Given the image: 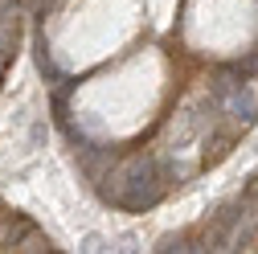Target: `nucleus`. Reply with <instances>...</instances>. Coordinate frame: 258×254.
Returning <instances> with one entry per match:
<instances>
[{
  "label": "nucleus",
  "mask_w": 258,
  "mask_h": 254,
  "mask_svg": "<svg viewBox=\"0 0 258 254\" xmlns=\"http://www.w3.org/2000/svg\"><path fill=\"white\" fill-rule=\"evenodd\" d=\"M37 70L45 74V82H49V86H57L61 78H66V74L53 66V57H49V49H45V41H41V37H37Z\"/></svg>",
  "instance_id": "obj_3"
},
{
  "label": "nucleus",
  "mask_w": 258,
  "mask_h": 254,
  "mask_svg": "<svg viewBox=\"0 0 258 254\" xmlns=\"http://www.w3.org/2000/svg\"><path fill=\"white\" fill-rule=\"evenodd\" d=\"M230 148H234V136H217L209 148H205V160L209 164H217V160H225V156H230Z\"/></svg>",
  "instance_id": "obj_4"
},
{
  "label": "nucleus",
  "mask_w": 258,
  "mask_h": 254,
  "mask_svg": "<svg viewBox=\"0 0 258 254\" xmlns=\"http://www.w3.org/2000/svg\"><path fill=\"white\" fill-rule=\"evenodd\" d=\"M78 250H86V254H94V250H111V246H107V238H99V234H86Z\"/></svg>",
  "instance_id": "obj_6"
},
{
  "label": "nucleus",
  "mask_w": 258,
  "mask_h": 254,
  "mask_svg": "<svg viewBox=\"0 0 258 254\" xmlns=\"http://www.w3.org/2000/svg\"><path fill=\"white\" fill-rule=\"evenodd\" d=\"M213 115H230L234 123L250 127V123L258 119V86H254V78L234 82L230 90L221 94V103H217V111H213Z\"/></svg>",
  "instance_id": "obj_1"
},
{
  "label": "nucleus",
  "mask_w": 258,
  "mask_h": 254,
  "mask_svg": "<svg viewBox=\"0 0 258 254\" xmlns=\"http://www.w3.org/2000/svg\"><path fill=\"white\" fill-rule=\"evenodd\" d=\"M230 66H234V70H238L242 78H254V82H258V45H254V49H250L246 57H238V61H230Z\"/></svg>",
  "instance_id": "obj_5"
},
{
  "label": "nucleus",
  "mask_w": 258,
  "mask_h": 254,
  "mask_svg": "<svg viewBox=\"0 0 258 254\" xmlns=\"http://www.w3.org/2000/svg\"><path fill=\"white\" fill-rule=\"evenodd\" d=\"M119 160V148H111V144H94V140H86V144H78L74 148V164L82 168V176H86V184L94 188L107 172H111V164Z\"/></svg>",
  "instance_id": "obj_2"
}]
</instances>
